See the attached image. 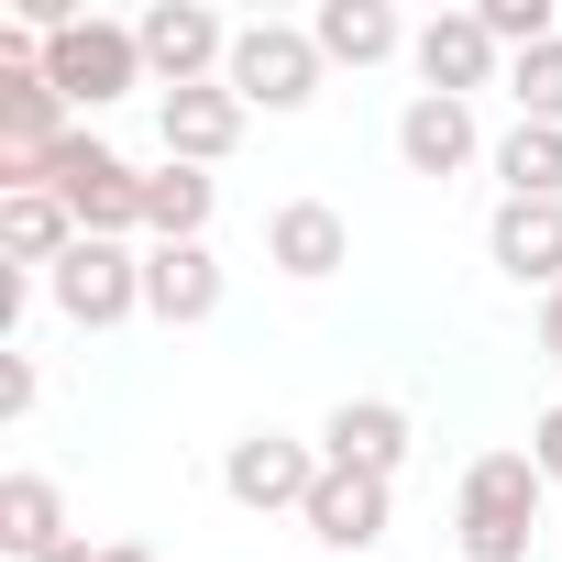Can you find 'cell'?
<instances>
[{
  "instance_id": "6da1fadb",
  "label": "cell",
  "mask_w": 562,
  "mask_h": 562,
  "mask_svg": "<svg viewBox=\"0 0 562 562\" xmlns=\"http://www.w3.org/2000/svg\"><path fill=\"white\" fill-rule=\"evenodd\" d=\"M540 496H551V474H540L529 452H474V463H463V496H452V540H463V562H529Z\"/></svg>"
},
{
  "instance_id": "7a4b0ae2",
  "label": "cell",
  "mask_w": 562,
  "mask_h": 562,
  "mask_svg": "<svg viewBox=\"0 0 562 562\" xmlns=\"http://www.w3.org/2000/svg\"><path fill=\"white\" fill-rule=\"evenodd\" d=\"M321 78H331V56H321L310 23H243V34H232V67H221V89H232L243 111H310Z\"/></svg>"
},
{
  "instance_id": "3957f363",
  "label": "cell",
  "mask_w": 562,
  "mask_h": 562,
  "mask_svg": "<svg viewBox=\"0 0 562 562\" xmlns=\"http://www.w3.org/2000/svg\"><path fill=\"white\" fill-rule=\"evenodd\" d=\"M45 188L78 210L89 243H133V232H144V166H122L100 133H67V144L45 155Z\"/></svg>"
},
{
  "instance_id": "277c9868",
  "label": "cell",
  "mask_w": 562,
  "mask_h": 562,
  "mask_svg": "<svg viewBox=\"0 0 562 562\" xmlns=\"http://www.w3.org/2000/svg\"><path fill=\"white\" fill-rule=\"evenodd\" d=\"M45 89H56L67 111H111L122 89H144V34L78 12L67 34H45Z\"/></svg>"
},
{
  "instance_id": "5b68a950",
  "label": "cell",
  "mask_w": 562,
  "mask_h": 562,
  "mask_svg": "<svg viewBox=\"0 0 562 562\" xmlns=\"http://www.w3.org/2000/svg\"><path fill=\"white\" fill-rule=\"evenodd\" d=\"M321 474H331V463H321V441H299V430H243V441L221 452V496L254 507V518H299Z\"/></svg>"
},
{
  "instance_id": "8992f818",
  "label": "cell",
  "mask_w": 562,
  "mask_h": 562,
  "mask_svg": "<svg viewBox=\"0 0 562 562\" xmlns=\"http://www.w3.org/2000/svg\"><path fill=\"white\" fill-rule=\"evenodd\" d=\"M45 299H56L67 331H122V321H144V254L133 243H78L45 276Z\"/></svg>"
},
{
  "instance_id": "52a82bcc",
  "label": "cell",
  "mask_w": 562,
  "mask_h": 562,
  "mask_svg": "<svg viewBox=\"0 0 562 562\" xmlns=\"http://www.w3.org/2000/svg\"><path fill=\"white\" fill-rule=\"evenodd\" d=\"M133 34H144V78H155V89H210V78L232 67V34H243V23H221L210 0H155Z\"/></svg>"
},
{
  "instance_id": "ba28073f",
  "label": "cell",
  "mask_w": 562,
  "mask_h": 562,
  "mask_svg": "<svg viewBox=\"0 0 562 562\" xmlns=\"http://www.w3.org/2000/svg\"><path fill=\"white\" fill-rule=\"evenodd\" d=\"M386 518H397V485H386V474H353V463H331V474L310 485V507H299V529H310L331 562H364V551L386 540Z\"/></svg>"
},
{
  "instance_id": "9c48e42d",
  "label": "cell",
  "mask_w": 562,
  "mask_h": 562,
  "mask_svg": "<svg viewBox=\"0 0 562 562\" xmlns=\"http://www.w3.org/2000/svg\"><path fill=\"white\" fill-rule=\"evenodd\" d=\"M485 265L507 276V288H562V199H496L485 221Z\"/></svg>"
},
{
  "instance_id": "30bf717a",
  "label": "cell",
  "mask_w": 562,
  "mask_h": 562,
  "mask_svg": "<svg viewBox=\"0 0 562 562\" xmlns=\"http://www.w3.org/2000/svg\"><path fill=\"white\" fill-rule=\"evenodd\" d=\"M496 56H507V45H496L474 12H430L419 45H408V67H419L430 100H474V89H496Z\"/></svg>"
},
{
  "instance_id": "8fae6325",
  "label": "cell",
  "mask_w": 562,
  "mask_h": 562,
  "mask_svg": "<svg viewBox=\"0 0 562 562\" xmlns=\"http://www.w3.org/2000/svg\"><path fill=\"white\" fill-rule=\"evenodd\" d=\"M265 265H276V276H299V288H321V276L353 265V221H342L331 199H288V210L265 221Z\"/></svg>"
},
{
  "instance_id": "7c38bea8",
  "label": "cell",
  "mask_w": 562,
  "mask_h": 562,
  "mask_svg": "<svg viewBox=\"0 0 562 562\" xmlns=\"http://www.w3.org/2000/svg\"><path fill=\"white\" fill-rule=\"evenodd\" d=\"M243 122H254V111H243V100H232L221 78H210V89H166V100H155L166 166H221V155L243 144Z\"/></svg>"
},
{
  "instance_id": "4fadbf2b",
  "label": "cell",
  "mask_w": 562,
  "mask_h": 562,
  "mask_svg": "<svg viewBox=\"0 0 562 562\" xmlns=\"http://www.w3.org/2000/svg\"><path fill=\"white\" fill-rule=\"evenodd\" d=\"M408 408L397 397H342L331 419H321V463H353V474H386L397 485V463H408Z\"/></svg>"
},
{
  "instance_id": "5bb4252c",
  "label": "cell",
  "mask_w": 562,
  "mask_h": 562,
  "mask_svg": "<svg viewBox=\"0 0 562 562\" xmlns=\"http://www.w3.org/2000/svg\"><path fill=\"white\" fill-rule=\"evenodd\" d=\"M210 310H221V254H210V243H155V254H144V321L199 331Z\"/></svg>"
},
{
  "instance_id": "9a60e30c",
  "label": "cell",
  "mask_w": 562,
  "mask_h": 562,
  "mask_svg": "<svg viewBox=\"0 0 562 562\" xmlns=\"http://www.w3.org/2000/svg\"><path fill=\"white\" fill-rule=\"evenodd\" d=\"M474 155H485L474 100H430V89H419V100L397 111V166H408V177H463Z\"/></svg>"
},
{
  "instance_id": "2e32d148",
  "label": "cell",
  "mask_w": 562,
  "mask_h": 562,
  "mask_svg": "<svg viewBox=\"0 0 562 562\" xmlns=\"http://www.w3.org/2000/svg\"><path fill=\"white\" fill-rule=\"evenodd\" d=\"M78 243H89V232H78V210H67L56 188H12V199H0V254H12V276H23V265L56 276Z\"/></svg>"
},
{
  "instance_id": "e0dca14e",
  "label": "cell",
  "mask_w": 562,
  "mask_h": 562,
  "mask_svg": "<svg viewBox=\"0 0 562 562\" xmlns=\"http://www.w3.org/2000/svg\"><path fill=\"white\" fill-rule=\"evenodd\" d=\"M78 529H67V496H56V474H0V551L12 562H45V551H67Z\"/></svg>"
},
{
  "instance_id": "ac0fdd59",
  "label": "cell",
  "mask_w": 562,
  "mask_h": 562,
  "mask_svg": "<svg viewBox=\"0 0 562 562\" xmlns=\"http://www.w3.org/2000/svg\"><path fill=\"white\" fill-rule=\"evenodd\" d=\"M310 34H321V56H331V67H386V56H408V45H419V34L386 12V0H321V23H310Z\"/></svg>"
},
{
  "instance_id": "d6986e66",
  "label": "cell",
  "mask_w": 562,
  "mask_h": 562,
  "mask_svg": "<svg viewBox=\"0 0 562 562\" xmlns=\"http://www.w3.org/2000/svg\"><path fill=\"white\" fill-rule=\"evenodd\" d=\"M210 210H221L210 166H155L144 177V232L155 243H210Z\"/></svg>"
},
{
  "instance_id": "ffe728a7",
  "label": "cell",
  "mask_w": 562,
  "mask_h": 562,
  "mask_svg": "<svg viewBox=\"0 0 562 562\" xmlns=\"http://www.w3.org/2000/svg\"><path fill=\"white\" fill-rule=\"evenodd\" d=\"M485 166L507 177V199H562V133L551 122H507Z\"/></svg>"
},
{
  "instance_id": "44dd1931",
  "label": "cell",
  "mask_w": 562,
  "mask_h": 562,
  "mask_svg": "<svg viewBox=\"0 0 562 562\" xmlns=\"http://www.w3.org/2000/svg\"><path fill=\"white\" fill-rule=\"evenodd\" d=\"M507 100H518V122H551L562 133V34L529 45V56H507Z\"/></svg>"
},
{
  "instance_id": "7402d4cb",
  "label": "cell",
  "mask_w": 562,
  "mask_h": 562,
  "mask_svg": "<svg viewBox=\"0 0 562 562\" xmlns=\"http://www.w3.org/2000/svg\"><path fill=\"white\" fill-rule=\"evenodd\" d=\"M34 397H45L34 353H0V419H34Z\"/></svg>"
},
{
  "instance_id": "603a6c76",
  "label": "cell",
  "mask_w": 562,
  "mask_h": 562,
  "mask_svg": "<svg viewBox=\"0 0 562 562\" xmlns=\"http://www.w3.org/2000/svg\"><path fill=\"white\" fill-rule=\"evenodd\" d=\"M529 463H540V474H551V485H562V397H551V408H540V430H529Z\"/></svg>"
},
{
  "instance_id": "cb8c5ba5",
  "label": "cell",
  "mask_w": 562,
  "mask_h": 562,
  "mask_svg": "<svg viewBox=\"0 0 562 562\" xmlns=\"http://www.w3.org/2000/svg\"><path fill=\"white\" fill-rule=\"evenodd\" d=\"M540 353H551V364H562V288H551V299H540Z\"/></svg>"
},
{
  "instance_id": "d4e9b609",
  "label": "cell",
  "mask_w": 562,
  "mask_h": 562,
  "mask_svg": "<svg viewBox=\"0 0 562 562\" xmlns=\"http://www.w3.org/2000/svg\"><path fill=\"white\" fill-rule=\"evenodd\" d=\"M100 562H155V551L144 540H100Z\"/></svg>"
},
{
  "instance_id": "484cf974",
  "label": "cell",
  "mask_w": 562,
  "mask_h": 562,
  "mask_svg": "<svg viewBox=\"0 0 562 562\" xmlns=\"http://www.w3.org/2000/svg\"><path fill=\"white\" fill-rule=\"evenodd\" d=\"M45 562H100V551H89V540H67V551H45Z\"/></svg>"
}]
</instances>
